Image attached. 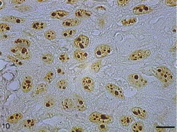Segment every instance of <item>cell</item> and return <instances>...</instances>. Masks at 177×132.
Masks as SVG:
<instances>
[{"instance_id": "7", "label": "cell", "mask_w": 177, "mask_h": 132, "mask_svg": "<svg viewBox=\"0 0 177 132\" xmlns=\"http://www.w3.org/2000/svg\"><path fill=\"white\" fill-rule=\"evenodd\" d=\"M151 51L150 50H139L133 52L129 56V60L132 61H137L143 60L151 55Z\"/></svg>"}, {"instance_id": "19", "label": "cell", "mask_w": 177, "mask_h": 132, "mask_svg": "<svg viewBox=\"0 0 177 132\" xmlns=\"http://www.w3.org/2000/svg\"><path fill=\"white\" fill-rule=\"evenodd\" d=\"M134 118L130 116H123L120 118V123L122 126L126 127L129 126L134 121Z\"/></svg>"}, {"instance_id": "41", "label": "cell", "mask_w": 177, "mask_h": 132, "mask_svg": "<svg viewBox=\"0 0 177 132\" xmlns=\"http://www.w3.org/2000/svg\"><path fill=\"white\" fill-rule=\"evenodd\" d=\"M72 132H84L85 131V130L83 129H82V128H80V127H77V126H76V127H74V128H73V129H72V131H71Z\"/></svg>"}, {"instance_id": "44", "label": "cell", "mask_w": 177, "mask_h": 132, "mask_svg": "<svg viewBox=\"0 0 177 132\" xmlns=\"http://www.w3.org/2000/svg\"><path fill=\"white\" fill-rule=\"evenodd\" d=\"M96 9H103V10H106V8H105V7H103V6H99V7H97L96 8Z\"/></svg>"}, {"instance_id": "39", "label": "cell", "mask_w": 177, "mask_h": 132, "mask_svg": "<svg viewBox=\"0 0 177 132\" xmlns=\"http://www.w3.org/2000/svg\"><path fill=\"white\" fill-rule=\"evenodd\" d=\"M167 5L170 6H175L177 4V1L176 0H167L165 1Z\"/></svg>"}, {"instance_id": "37", "label": "cell", "mask_w": 177, "mask_h": 132, "mask_svg": "<svg viewBox=\"0 0 177 132\" xmlns=\"http://www.w3.org/2000/svg\"><path fill=\"white\" fill-rule=\"evenodd\" d=\"M59 59L62 62H66L69 60V56L66 53H62L59 56Z\"/></svg>"}, {"instance_id": "36", "label": "cell", "mask_w": 177, "mask_h": 132, "mask_svg": "<svg viewBox=\"0 0 177 132\" xmlns=\"http://www.w3.org/2000/svg\"><path fill=\"white\" fill-rule=\"evenodd\" d=\"M54 77V73L52 71H49L44 77V80L48 83H50Z\"/></svg>"}, {"instance_id": "31", "label": "cell", "mask_w": 177, "mask_h": 132, "mask_svg": "<svg viewBox=\"0 0 177 132\" xmlns=\"http://www.w3.org/2000/svg\"><path fill=\"white\" fill-rule=\"evenodd\" d=\"M47 86L46 84H44V83L40 84L36 89L35 93H36V94H39L40 93H42L46 92L47 90Z\"/></svg>"}, {"instance_id": "40", "label": "cell", "mask_w": 177, "mask_h": 132, "mask_svg": "<svg viewBox=\"0 0 177 132\" xmlns=\"http://www.w3.org/2000/svg\"><path fill=\"white\" fill-rule=\"evenodd\" d=\"M129 2H130L129 1H126V0H119L117 1L118 5L122 7L127 5Z\"/></svg>"}, {"instance_id": "18", "label": "cell", "mask_w": 177, "mask_h": 132, "mask_svg": "<svg viewBox=\"0 0 177 132\" xmlns=\"http://www.w3.org/2000/svg\"><path fill=\"white\" fill-rule=\"evenodd\" d=\"M2 20L15 24H22L25 22V19L14 16H5L2 18Z\"/></svg>"}, {"instance_id": "10", "label": "cell", "mask_w": 177, "mask_h": 132, "mask_svg": "<svg viewBox=\"0 0 177 132\" xmlns=\"http://www.w3.org/2000/svg\"><path fill=\"white\" fill-rule=\"evenodd\" d=\"M82 84L84 90L87 92H92L94 90L95 82L89 77H84L82 79Z\"/></svg>"}, {"instance_id": "2", "label": "cell", "mask_w": 177, "mask_h": 132, "mask_svg": "<svg viewBox=\"0 0 177 132\" xmlns=\"http://www.w3.org/2000/svg\"><path fill=\"white\" fill-rule=\"evenodd\" d=\"M9 51L17 58L21 60H28L32 57L30 50L28 48L23 46L15 45L12 47L10 48Z\"/></svg>"}, {"instance_id": "42", "label": "cell", "mask_w": 177, "mask_h": 132, "mask_svg": "<svg viewBox=\"0 0 177 132\" xmlns=\"http://www.w3.org/2000/svg\"><path fill=\"white\" fill-rule=\"evenodd\" d=\"M25 1H19V0H15V1H12L11 2L14 4H21L24 3Z\"/></svg>"}, {"instance_id": "26", "label": "cell", "mask_w": 177, "mask_h": 132, "mask_svg": "<svg viewBox=\"0 0 177 132\" xmlns=\"http://www.w3.org/2000/svg\"><path fill=\"white\" fill-rule=\"evenodd\" d=\"M41 60L44 63L48 64V63H51L53 61L54 58L51 54L46 53V54H44L41 56Z\"/></svg>"}, {"instance_id": "25", "label": "cell", "mask_w": 177, "mask_h": 132, "mask_svg": "<svg viewBox=\"0 0 177 132\" xmlns=\"http://www.w3.org/2000/svg\"><path fill=\"white\" fill-rule=\"evenodd\" d=\"M36 123L37 120L35 119H27L22 122V126L24 128H31L34 126Z\"/></svg>"}, {"instance_id": "27", "label": "cell", "mask_w": 177, "mask_h": 132, "mask_svg": "<svg viewBox=\"0 0 177 132\" xmlns=\"http://www.w3.org/2000/svg\"><path fill=\"white\" fill-rule=\"evenodd\" d=\"M44 36L48 40H54L56 37V32L53 30H49L44 33Z\"/></svg>"}, {"instance_id": "16", "label": "cell", "mask_w": 177, "mask_h": 132, "mask_svg": "<svg viewBox=\"0 0 177 132\" xmlns=\"http://www.w3.org/2000/svg\"><path fill=\"white\" fill-rule=\"evenodd\" d=\"M92 14V12L90 11H87L83 9H77L75 12L74 15L75 16L78 18H86L90 17Z\"/></svg>"}, {"instance_id": "5", "label": "cell", "mask_w": 177, "mask_h": 132, "mask_svg": "<svg viewBox=\"0 0 177 132\" xmlns=\"http://www.w3.org/2000/svg\"><path fill=\"white\" fill-rule=\"evenodd\" d=\"M106 89L113 96L118 98L121 100H124V94L122 90L116 86V84L112 83H108L106 85Z\"/></svg>"}, {"instance_id": "20", "label": "cell", "mask_w": 177, "mask_h": 132, "mask_svg": "<svg viewBox=\"0 0 177 132\" xmlns=\"http://www.w3.org/2000/svg\"><path fill=\"white\" fill-rule=\"evenodd\" d=\"M61 106L64 110L66 111H70L73 107V103L70 99H66L62 102Z\"/></svg>"}, {"instance_id": "4", "label": "cell", "mask_w": 177, "mask_h": 132, "mask_svg": "<svg viewBox=\"0 0 177 132\" xmlns=\"http://www.w3.org/2000/svg\"><path fill=\"white\" fill-rule=\"evenodd\" d=\"M129 82L135 87L142 88L147 84V82L139 74L135 73L128 76Z\"/></svg>"}, {"instance_id": "24", "label": "cell", "mask_w": 177, "mask_h": 132, "mask_svg": "<svg viewBox=\"0 0 177 132\" xmlns=\"http://www.w3.org/2000/svg\"><path fill=\"white\" fill-rule=\"evenodd\" d=\"M132 130L135 132H143L144 131V125L141 122H136L132 125Z\"/></svg>"}, {"instance_id": "30", "label": "cell", "mask_w": 177, "mask_h": 132, "mask_svg": "<svg viewBox=\"0 0 177 132\" xmlns=\"http://www.w3.org/2000/svg\"><path fill=\"white\" fill-rule=\"evenodd\" d=\"M15 43L18 45H24L26 47H29L31 45V42L27 40V39H24V38H19L15 41Z\"/></svg>"}, {"instance_id": "6", "label": "cell", "mask_w": 177, "mask_h": 132, "mask_svg": "<svg viewBox=\"0 0 177 132\" xmlns=\"http://www.w3.org/2000/svg\"><path fill=\"white\" fill-rule=\"evenodd\" d=\"M112 51L111 47L106 44L99 45L94 51V54L97 58H101L109 55Z\"/></svg>"}, {"instance_id": "35", "label": "cell", "mask_w": 177, "mask_h": 132, "mask_svg": "<svg viewBox=\"0 0 177 132\" xmlns=\"http://www.w3.org/2000/svg\"><path fill=\"white\" fill-rule=\"evenodd\" d=\"M11 30V27L7 24H4V23H1L0 24V30L1 32H4L8 31Z\"/></svg>"}, {"instance_id": "8", "label": "cell", "mask_w": 177, "mask_h": 132, "mask_svg": "<svg viewBox=\"0 0 177 132\" xmlns=\"http://www.w3.org/2000/svg\"><path fill=\"white\" fill-rule=\"evenodd\" d=\"M89 43V39L84 35H79L74 41V46L79 49L86 48Z\"/></svg>"}, {"instance_id": "1", "label": "cell", "mask_w": 177, "mask_h": 132, "mask_svg": "<svg viewBox=\"0 0 177 132\" xmlns=\"http://www.w3.org/2000/svg\"><path fill=\"white\" fill-rule=\"evenodd\" d=\"M155 74L157 77L165 86L171 84L174 82V74L169 69L165 66L158 67L155 71Z\"/></svg>"}, {"instance_id": "15", "label": "cell", "mask_w": 177, "mask_h": 132, "mask_svg": "<svg viewBox=\"0 0 177 132\" xmlns=\"http://www.w3.org/2000/svg\"><path fill=\"white\" fill-rule=\"evenodd\" d=\"M73 56L76 60L80 62H82L85 61L87 59L88 57V54L85 51H82L80 50H77L74 52Z\"/></svg>"}, {"instance_id": "13", "label": "cell", "mask_w": 177, "mask_h": 132, "mask_svg": "<svg viewBox=\"0 0 177 132\" xmlns=\"http://www.w3.org/2000/svg\"><path fill=\"white\" fill-rule=\"evenodd\" d=\"M131 112L137 118L141 119H145L147 118V112L141 107H134L131 109Z\"/></svg>"}, {"instance_id": "22", "label": "cell", "mask_w": 177, "mask_h": 132, "mask_svg": "<svg viewBox=\"0 0 177 132\" xmlns=\"http://www.w3.org/2000/svg\"><path fill=\"white\" fill-rule=\"evenodd\" d=\"M138 21V19L136 17H132L130 18L124 19L121 21V23L124 26H131L136 24Z\"/></svg>"}, {"instance_id": "32", "label": "cell", "mask_w": 177, "mask_h": 132, "mask_svg": "<svg viewBox=\"0 0 177 132\" xmlns=\"http://www.w3.org/2000/svg\"><path fill=\"white\" fill-rule=\"evenodd\" d=\"M101 67H102V61L98 60L92 64L91 67V69L95 72H98L99 71Z\"/></svg>"}, {"instance_id": "11", "label": "cell", "mask_w": 177, "mask_h": 132, "mask_svg": "<svg viewBox=\"0 0 177 132\" xmlns=\"http://www.w3.org/2000/svg\"><path fill=\"white\" fill-rule=\"evenodd\" d=\"M75 103L78 110L80 112H84L87 109V104L83 98L79 95H75Z\"/></svg>"}, {"instance_id": "12", "label": "cell", "mask_w": 177, "mask_h": 132, "mask_svg": "<svg viewBox=\"0 0 177 132\" xmlns=\"http://www.w3.org/2000/svg\"><path fill=\"white\" fill-rule=\"evenodd\" d=\"M33 86V82L32 77L30 76H27L25 78V79L22 83L21 89L22 92H24V93H27L32 89Z\"/></svg>"}, {"instance_id": "9", "label": "cell", "mask_w": 177, "mask_h": 132, "mask_svg": "<svg viewBox=\"0 0 177 132\" xmlns=\"http://www.w3.org/2000/svg\"><path fill=\"white\" fill-rule=\"evenodd\" d=\"M153 10L152 8L148 5L141 4L135 6L133 8V12L136 15H142L150 13Z\"/></svg>"}, {"instance_id": "33", "label": "cell", "mask_w": 177, "mask_h": 132, "mask_svg": "<svg viewBox=\"0 0 177 132\" xmlns=\"http://www.w3.org/2000/svg\"><path fill=\"white\" fill-rule=\"evenodd\" d=\"M57 86L59 89L61 90H65L67 87V82L66 80H60L57 83Z\"/></svg>"}, {"instance_id": "28", "label": "cell", "mask_w": 177, "mask_h": 132, "mask_svg": "<svg viewBox=\"0 0 177 132\" xmlns=\"http://www.w3.org/2000/svg\"><path fill=\"white\" fill-rule=\"evenodd\" d=\"M55 105V100L54 99L51 97H47L44 101V106L47 108H50L53 107Z\"/></svg>"}, {"instance_id": "14", "label": "cell", "mask_w": 177, "mask_h": 132, "mask_svg": "<svg viewBox=\"0 0 177 132\" xmlns=\"http://www.w3.org/2000/svg\"><path fill=\"white\" fill-rule=\"evenodd\" d=\"M70 12L64 10H56L50 13V17L56 19H63L68 16Z\"/></svg>"}, {"instance_id": "29", "label": "cell", "mask_w": 177, "mask_h": 132, "mask_svg": "<svg viewBox=\"0 0 177 132\" xmlns=\"http://www.w3.org/2000/svg\"><path fill=\"white\" fill-rule=\"evenodd\" d=\"M76 33L75 29H68L62 32V35L65 38H69L74 36Z\"/></svg>"}, {"instance_id": "23", "label": "cell", "mask_w": 177, "mask_h": 132, "mask_svg": "<svg viewBox=\"0 0 177 132\" xmlns=\"http://www.w3.org/2000/svg\"><path fill=\"white\" fill-rule=\"evenodd\" d=\"M31 27L34 30H41L47 27V23L44 21H35L32 24Z\"/></svg>"}, {"instance_id": "38", "label": "cell", "mask_w": 177, "mask_h": 132, "mask_svg": "<svg viewBox=\"0 0 177 132\" xmlns=\"http://www.w3.org/2000/svg\"><path fill=\"white\" fill-rule=\"evenodd\" d=\"M98 129L102 132H105L109 130V127L106 125V123H99Z\"/></svg>"}, {"instance_id": "21", "label": "cell", "mask_w": 177, "mask_h": 132, "mask_svg": "<svg viewBox=\"0 0 177 132\" xmlns=\"http://www.w3.org/2000/svg\"><path fill=\"white\" fill-rule=\"evenodd\" d=\"M23 116L21 113H14L12 115H11L10 116H9L7 119V122L11 123H15L18 122L19 120H20L22 118Z\"/></svg>"}, {"instance_id": "45", "label": "cell", "mask_w": 177, "mask_h": 132, "mask_svg": "<svg viewBox=\"0 0 177 132\" xmlns=\"http://www.w3.org/2000/svg\"><path fill=\"white\" fill-rule=\"evenodd\" d=\"M1 9H2L3 8V5L4 6V2L2 1H1Z\"/></svg>"}, {"instance_id": "43", "label": "cell", "mask_w": 177, "mask_h": 132, "mask_svg": "<svg viewBox=\"0 0 177 132\" xmlns=\"http://www.w3.org/2000/svg\"><path fill=\"white\" fill-rule=\"evenodd\" d=\"M76 2H77L76 1H67L66 2V3H68V4H74Z\"/></svg>"}, {"instance_id": "34", "label": "cell", "mask_w": 177, "mask_h": 132, "mask_svg": "<svg viewBox=\"0 0 177 132\" xmlns=\"http://www.w3.org/2000/svg\"><path fill=\"white\" fill-rule=\"evenodd\" d=\"M7 58L10 60V61H11L12 63H14V64H15L16 65H17V66H21V65H22V63L21 62V61L19 59V58H17V57H12V56H7Z\"/></svg>"}, {"instance_id": "17", "label": "cell", "mask_w": 177, "mask_h": 132, "mask_svg": "<svg viewBox=\"0 0 177 132\" xmlns=\"http://www.w3.org/2000/svg\"><path fill=\"white\" fill-rule=\"evenodd\" d=\"M80 21L77 18H69L64 19L62 25L66 27H75L80 24Z\"/></svg>"}, {"instance_id": "3", "label": "cell", "mask_w": 177, "mask_h": 132, "mask_svg": "<svg viewBox=\"0 0 177 132\" xmlns=\"http://www.w3.org/2000/svg\"><path fill=\"white\" fill-rule=\"evenodd\" d=\"M88 118L90 122L94 123H99H99L108 124L112 122L113 120L112 116L110 115L103 114L98 112H95L91 113L89 116Z\"/></svg>"}]
</instances>
